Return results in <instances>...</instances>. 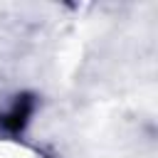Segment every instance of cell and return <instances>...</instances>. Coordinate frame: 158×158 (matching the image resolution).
Returning a JSON list of instances; mask_svg holds the SVG:
<instances>
[{
  "label": "cell",
  "mask_w": 158,
  "mask_h": 158,
  "mask_svg": "<svg viewBox=\"0 0 158 158\" xmlns=\"http://www.w3.org/2000/svg\"><path fill=\"white\" fill-rule=\"evenodd\" d=\"M30 111H32V99H30V96L17 99V101H15V106L2 116V126H5L7 131H20V128L27 123Z\"/></svg>",
  "instance_id": "cell-1"
}]
</instances>
